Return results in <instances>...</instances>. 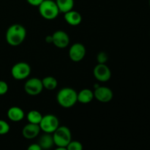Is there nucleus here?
<instances>
[{"instance_id":"nucleus-1","label":"nucleus","mask_w":150,"mask_h":150,"mask_svg":"<svg viewBox=\"0 0 150 150\" xmlns=\"http://www.w3.org/2000/svg\"><path fill=\"white\" fill-rule=\"evenodd\" d=\"M26 36V30L22 25L16 23L7 29L6 32V40L11 46H18L24 41Z\"/></svg>"},{"instance_id":"nucleus-2","label":"nucleus","mask_w":150,"mask_h":150,"mask_svg":"<svg viewBox=\"0 0 150 150\" xmlns=\"http://www.w3.org/2000/svg\"><path fill=\"white\" fill-rule=\"evenodd\" d=\"M77 94L76 91L72 88H62L57 93V100L63 108H71L78 102Z\"/></svg>"},{"instance_id":"nucleus-3","label":"nucleus","mask_w":150,"mask_h":150,"mask_svg":"<svg viewBox=\"0 0 150 150\" xmlns=\"http://www.w3.org/2000/svg\"><path fill=\"white\" fill-rule=\"evenodd\" d=\"M38 10L40 16L46 20H54L60 13L57 3L54 0H44L38 6Z\"/></svg>"},{"instance_id":"nucleus-4","label":"nucleus","mask_w":150,"mask_h":150,"mask_svg":"<svg viewBox=\"0 0 150 150\" xmlns=\"http://www.w3.org/2000/svg\"><path fill=\"white\" fill-rule=\"evenodd\" d=\"M54 144L60 147H66L72 141V134L70 129L66 126H59L52 133Z\"/></svg>"},{"instance_id":"nucleus-5","label":"nucleus","mask_w":150,"mask_h":150,"mask_svg":"<svg viewBox=\"0 0 150 150\" xmlns=\"http://www.w3.org/2000/svg\"><path fill=\"white\" fill-rule=\"evenodd\" d=\"M39 125L40 130L44 133L52 134L59 127V121L55 115L47 114L42 116V120Z\"/></svg>"},{"instance_id":"nucleus-6","label":"nucleus","mask_w":150,"mask_h":150,"mask_svg":"<svg viewBox=\"0 0 150 150\" xmlns=\"http://www.w3.org/2000/svg\"><path fill=\"white\" fill-rule=\"evenodd\" d=\"M31 73V67L28 63L21 62L15 64L11 69L12 76L16 80L27 79Z\"/></svg>"},{"instance_id":"nucleus-7","label":"nucleus","mask_w":150,"mask_h":150,"mask_svg":"<svg viewBox=\"0 0 150 150\" xmlns=\"http://www.w3.org/2000/svg\"><path fill=\"white\" fill-rule=\"evenodd\" d=\"M43 89L42 80L38 78H32L28 79L24 84L25 92L31 96H36L40 95Z\"/></svg>"},{"instance_id":"nucleus-8","label":"nucleus","mask_w":150,"mask_h":150,"mask_svg":"<svg viewBox=\"0 0 150 150\" xmlns=\"http://www.w3.org/2000/svg\"><path fill=\"white\" fill-rule=\"evenodd\" d=\"M86 48L84 45L79 42H76L70 46L69 50V57L75 62H81L86 56Z\"/></svg>"},{"instance_id":"nucleus-9","label":"nucleus","mask_w":150,"mask_h":150,"mask_svg":"<svg viewBox=\"0 0 150 150\" xmlns=\"http://www.w3.org/2000/svg\"><path fill=\"white\" fill-rule=\"evenodd\" d=\"M94 76L100 82H107L111 77V71L105 64H98L93 70Z\"/></svg>"},{"instance_id":"nucleus-10","label":"nucleus","mask_w":150,"mask_h":150,"mask_svg":"<svg viewBox=\"0 0 150 150\" xmlns=\"http://www.w3.org/2000/svg\"><path fill=\"white\" fill-rule=\"evenodd\" d=\"M94 97L99 102L105 103L110 102L113 99L114 93L110 88L98 86L94 91Z\"/></svg>"},{"instance_id":"nucleus-11","label":"nucleus","mask_w":150,"mask_h":150,"mask_svg":"<svg viewBox=\"0 0 150 150\" xmlns=\"http://www.w3.org/2000/svg\"><path fill=\"white\" fill-rule=\"evenodd\" d=\"M51 36H52V43L57 48H65L70 44V37L64 31H56Z\"/></svg>"},{"instance_id":"nucleus-12","label":"nucleus","mask_w":150,"mask_h":150,"mask_svg":"<svg viewBox=\"0 0 150 150\" xmlns=\"http://www.w3.org/2000/svg\"><path fill=\"white\" fill-rule=\"evenodd\" d=\"M40 127L39 125L28 123L22 130V135L26 139H35L40 133Z\"/></svg>"},{"instance_id":"nucleus-13","label":"nucleus","mask_w":150,"mask_h":150,"mask_svg":"<svg viewBox=\"0 0 150 150\" xmlns=\"http://www.w3.org/2000/svg\"><path fill=\"white\" fill-rule=\"evenodd\" d=\"M64 18L65 21L70 26H78L82 21V16L81 13L73 10L64 13Z\"/></svg>"},{"instance_id":"nucleus-14","label":"nucleus","mask_w":150,"mask_h":150,"mask_svg":"<svg viewBox=\"0 0 150 150\" xmlns=\"http://www.w3.org/2000/svg\"><path fill=\"white\" fill-rule=\"evenodd\" d=\"M7 117L12 122H20L24 118L25 114L23 109L18 106H13L7 111Z\"/></svg>"},{"instance_id":"nucleus-15","label":"nucleus","mask_w":150,"mask_h":150,"mask_svg":"<svg viewBox=\"0 0 150 150\" xmlns=\"http://www.w3.org/2000/svg\"><path fill=\"white\" fill-rule=\"evenodd\" d=\"M38 144L42 150H49L54 146V145H55L52 134L45 133L40 136Z\"/></svg>"},{"instance_id":"nucleus-16","label":"nucleus","mask_w":150,"mask_h":150,"mask_svg":"<svg viewBox=\"0 0 150 150\" xmlns=\"http://www.w3.org/2000/svg\"><path fill=\"white\" fill-rule=\"evenodd\" d=\"M95 98L94 92L89 89H83L77 94L78 102L83 104H88Z\"/></svg>"},{"instance_id":"nucleus-17","label":"nucleus","mask_w":150,"mask_h":150,"mask_svg":"<svg viewBox=\"0 0 150 150\" xmlns=\"http://www.w3.org/2000/svg\"><path fill=\"white\" fill-rule=\"evenodd\" d=\"M55 1L60 13L64 14L67 12L73 10L74 0H56Z\"/></svg>"},{"instance_id":"nucleus-18","label":"nucleus","mask_w":150,"mask_h":150,"mask_svg":"<svg viewBox=\"0 0 150 150\" xmlns=\"http://www.w3.org/2000/svg\"><path fill=\"white\" fill-rule=\"evenodd\" d=\"M43 88L47 90H54L58 86V81L53 76H47L42 80Z\"/></svg>"},{"instance_id":"nucleus-19","label":"nucleus","mask_w":150,"mask_h":150,"mask_svg":"<svg viewBox=\"0 0 150 150\" xmlns=\"http://www.w3.org/2000/svg\"><path fill=\"white\" fill-rule=\"evenodd\" d=\"M26 118H27L29 123L40 125L41 120H42V115L40 111H37V110H32L28 113Z\"/></svg>"},{"instance_id":"nucleus-20","label":"nucleus","mask_w":150,"mask_h":150,"mask_svg":"<svg viewBox=\"0 0 150 150\" xmlns=\"http://www.w3.org/2000/svg\"><path fill=\"white\" fill-rule=\"evenodd\" d=\"M66 148L67 150H83V145L79 141H71Z\"/></svg>"},{"instance_id":"nucleus-21","label":"nucleus","mask_w":150,"mask_h":150,"mask_svg":"<svg viewBox=\"0 0 150 150\" xmlns=\"http://www.w3.org/2000/svg\"><path fill=\"white\" fill-rule=\"evenodd\" d=\"M10 125L6 121L2 120H0V135H5L9 133L10 131Z\"/></svg>"},{"instance_id":"nucleus-22","label":"nucleus","mask_w":150,"mask_h":150,"mask_svg":"<svg viewBox=\"0 0 150 150\" xmlns=\"http://www.w3.org/2000/svg\"><path fill=\"white\" fill-rule=\"evenodd\" d=\"M108 55L104 51H101L97 56V61H98V64H105L107 61H108Z\"/></svg>"},{"instance_id":"nucleus-23","label":"nucleus","mask_w":150,"mask_h":150,"mask_svg":"<svg viewBox=\"0 0 150 150\" xmlns=\"http://www.w3.org/2000/svg\"><path fill=\"white\" fill-rule=\"evenodd\" d=\"M8 91V84L4 81H0V95H4Z\"/></svg>"},{"instance_id":"nucleus-24","label":"nucleus","mask_w":150,"mask_h":150,"mask_svg":"<svg viewBox=\"0 0 150 150\" xmlns=\"http://www.w3.org/2000/svg\"><path fill=\"white\" fill-rule=\"evenodd\" d=\"M43 1L44 0H26V1L30 5L34 6V7H38Z\"/></svg>"},{"instance_id":"nucleus-25","label":"nucleus","mask_w":150,"mask_h":150,"mask_svg":"<svg viewBox=\"0 0 150 150\" xmlns=\"http://www.w3.org/2000/svg\"><path fill=\"white\" fill-rule=\"evenodd\" d=\"M27 150H42L38 144H32L28 146Z\"/></svg>"},{"instance_id":"nucleus-26","label":"nucleus","mask_w":150,"mask_h":150,"mask_svg":"<svg viewBox=\"0 0 150 150\" xmlns=\"http://www.w3.org/2000/svg\"><path fill=\"white\" fill-rule=\"evenodd\" d=\"M45 41H46L47 42H48V43L52 42V36H51V35H50V36H47L46 38H45Z\"/></svg>"},{"instance_id":"nucleus-27","label":"nucleus","mask_w":150,"mask_h":150,"mask_svg":"<svg viewBox=\"0 0 150 150\" xmlns=\"http://www.w3.org/2000/svg\"><path fill=\"white\" fill-rule=\"evenodd\" d=\"M54 150H67L66 147H60V146H57V148H56Z\"/></svg>"},{"instance_id":"nucleus-28","label":"nucleus","mask_w":150,"mask_h":150,"mask_svg":"<svg viewBox=\"0 0 150 150\" xmlns=\"http://www.w3.org/2000/svg\"><path fill=\"white\" fill-rule=\"evenodd\" d=\"M149 7H150V0H149Z\"/></svg>"},{"instance_id":"nucleus-29","label":"nucleus","mask_w":150,"mask_h":150,"mask_svg":"<svg viewBox=\"0 0 150 150\" xmlns=\"http://www.w3.org/2000/svg\"><path fill=\"white\" fill-rule=\"evenodd\" d=\"M149 35H150V32H149Z\"/></svg>"}]
</instances>
